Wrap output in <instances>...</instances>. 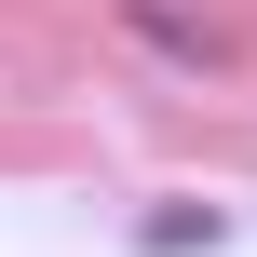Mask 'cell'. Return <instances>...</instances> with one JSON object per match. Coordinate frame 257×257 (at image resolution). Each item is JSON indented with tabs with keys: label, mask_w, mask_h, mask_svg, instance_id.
<instances>
[{
	"label": "cell",
	"mask_w": 257,
	"mask_h": 257,
	"mask_svg": "<svg viewBox=\"0 0 257 257\" xmlns=\"http://www.w3.org/2000/svg\"><path fill=\"white\" fill-rule=\"evenodd\" d=\"M108 27H122L136 54H163L176 81H217V68H230V27L190 14V0H108Z\"/></svg>",
	"instance_id": "obj_1"
}]
</instances>
